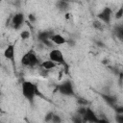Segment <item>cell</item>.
<instances>
[{
    "label": "cell",
    "mask_w": 123,
    "mask_h": 123,
    "mask_svg": "<svg viewBox=\"0 0 123 123\" xmlns=\"http://www.w3.org/2000/svg\"><path fill=\"white\" fill-rule=\"evenodd\" d=\"M37 87L35 84H33L30 81H25L22 83V93L24 97L30 101L33 102L36 95H37Z\"/></svg>",
    "instance_id": "cell-1"
},
{
    "label": "cell",
    "mask_w": 123,
    "mask_h": 123,
    "mask_svg": "<svg viewBox=\"0 0 123 123\" xmlns=\"http://www.w3.org/2000/svg\"><path fill=\"white\" fill-rule=\"evenodd\" d=\"M21 63L25 66H31V67L37 65L38 64V59L37 57L36 52L33 49H31L27 53H25L21 59Z\"/></svg>",
    "instance_id": "cell-2"
},
{
    "label": "cell",
    "mask_w": 123,
    "mask_h": 123,
    "mask_svg": "<svg viewBox=\"0 0 123 123\" xmlns=\"http://www.w3.org/2000/svg\"><path fill=\"white\" fill-rule=\"evenodd\" d=\"M49 59L51 61H53L54 62L58 63V64H62L63 65L65 68H66V71L68 69V64L66 63L65 60H64V57H63V54L62 53V51H60L59 49H53L50 51L49 53Z\"/></svg>",
    "instance_id": "cell-3"
},
{
    "label": "cell",
    "mask_w": 123,
    "mask_h": 123,
    "mask_svg": "<svg viewBox=\"0 0 123 123\" xmlns=\"http://www.w3.org/2000/svg\"><path fill=\"white\" fill-rule=\"evenodd\" d=\"M57 89H58V91L61 94L65 95V96H73V95H75L72 83L70 81H68V80L67 81H64L63 83H62L61 85H59L57 86Z\"/></svg>",
    "instance_id": "cell-4"
},
{
    "label": "cell",
    "mask_w": 123,
    "mask_h": 123,
    "mask_svg": "<svg viewBox=\"0 0 123 123\" xmlns=\"http://www.w3.org/2000/svg\"><path fill=\"white\" fill-rule=\"evenodd\" d=\"M24 23V14L22 12H17L14 15H12L11 19V24L13 29L18 30Z\"/></svg>",
    "instance_id": "cell-5"
},
{
    "label": "cell",
    "mask_w": 123,
    "mask_h": 123,
    "mask_svg": "<svg viewBox=\"0 0 123 123\" xmlns=\"http://www.w3.org/2000/svg\"><path fill=\"white\" fill-rule=\"evenodd\" d=\"M97 16H98V18H99L101 21H103L104 23L110 24V22H111V8H109V7L104 8V9L102 10V12H100L98 13Z\"/></svg>",
    "instance_id": "cell-6"
},
{
    "label": "cell",
    "mask_w": 123,
    "mask_h": 123,
    "mask_svg": "<svg viewBox=\"0 0 123 123\" xmlns=\"http://www.w3.org/2000/svg\"><path fill=\"white\" fill-rule=\"evenodd\" d=\"M14 46L12 44L8 45V47L4 51V57L8 60H10L12 63V66L14 67Z\"/></svg>",
    "instance_id": "cell-7"
},
{
    "label": "cell",
    "mask_w": 123,
    "mask_h": 123,
    "mask_svg": "<svg viewBox=\"0 0 123 123\" xmlns=\"http://www.w3.org/2000/svg\"><path fill=\"white\" fill-rule=\"evenodd\" d=\"M84 121H87V122H100L99 118L97 117V115L94 113V111L89 109V108H86V112L83 118Z\"/></svg>",
    "instance_id": "cell-8"
},
{
    "label": "cell",
    "mask_w": 123,
    "mask_h": 123,
    "mask_svg": "<svg viewBox=\"0 0 123 123\" xmlns=\"http://www.w3.org/2000/svg\"><path fill=\"white\" fill-rule=\"evenodd\" d=\"M69 0H58L56 7L60 12H67L69 9Z\"/></svg>",
    "instance_id": "cell-9"
},
{
    "label": "cell",
    "mask_w": 123,
    "mask_h": 123,
    "mask_svg": "<svg viewBox=\"0 0 123 123\" xmlns=\"http://www.w3.org/2000/svg\"><path fill=\"white\" fill-rule=\"evenodd\" d=\"M50 39L52 40L53 43H55V44H57V45H62V44H64V43L67 42L66 39H65L62 35H59V34H54V35L51 37Z\"/></svg>",
    "instance_id": "cell-10"
},
{
    "label": "cell",
    "mask_w": 123,
    "mask_h": 123,
    "mask_svg": "<svg viewBox=\"0 0 123 123\" xmlns=\"http://www.w3.org/2000/svg\"><path fill=\"white\" fill-rule=\"evenodd\" d=\"M101 97L111 106V107H114L115 104H116V97L112 96V95H110V94H101Z\"/></svg>",
    "instance_id": "cell-11"
},
{
    "label": "cell",
    "mask_w": 123,
    "mask_h": 123,
    "mask_svg": "<svg viewBox=\"0 0 123 123\" xmlns=\"http://www.w3.org/2000/svg\"><path fill=\"white\" fill-rule=\"evenodd\" d=\"M56 62H54L53 61H51V60H48V61H44L41 64H40V66L42 67V68H44V69H46V70H50V69H52V68H54V67H56Z\"/></svg>",
    "instance_id": "cell-12"
},
{
    "label": "cell",
    "mask_w": 123,
    "mask_h": 123,
    "mask_svg": "<svg viewBox=\"0 0 123 123\" xmlns=\"http://www.w3.org/2000/svg\"><path fill=\"white\" fill-rule=\"evenodd\" d=\"M114 33L116 37L123 42V26H116L114 28Z\"/></svg>",
    "instance_id": "cell-13"
},
{
    "label": "cell",
    "mask_w": 123,
    "mask_h": 123,
    "mask_svg": "<svg viewBox=\"0 0 123 123\" xmlns=\"http://www.w3.org/2000/svg\"><path fill=\"white\" fill-rule=\"evenodd\" d=\"M86 112V106H81V107L77 110V114L80 115V116L83 117V118H84Z\"/></svg>",
    "instance_id": "cell-14"
},
{
    "label": "cell",
    "mask_w": 123,
    "mask_h": 123,
    "mask_svg": "<svg viewBox=\"0 0 123 123\" xmlns=\"http://www.w3.org/2000/svg\"><path fill=\"white\" fill-rule=\"evenodd\" d=\"M123 16V6L121 8L118 9V11L115 12V18L116 19H120Z\"/></svg>",
    "instance_id": "cell-15"
},
{
    "label": "cell",
    "mask_w": 123,
    "mask_h": 123,
    "mask_svg": "<svg viewBox=\"0 0 123 123\" xmlns=\"http://www.w3.org/2000/svg\"><path fill=\"white\" fill-rule=\"evenodd\" d=\"M93 27H94L95 29H97V30H100V31L103 30V25H102V23H101L100 21H97V20L93 22Z\"/></svg>",
    "instance_id": "cell-16"
},
{
    "label": "cell",
    "mask_w": 123,
    "mask_h": 123,
    "mask_svg": "<svg viewBox=\"0 0 123 123\" xmlns=\"http://www.w3.org/2000/svg\"><path fill=\"white\" fill-rule=\"evenodd\" d=\"M20 37H21L22 39H27V38L30 37V33H29L28 31H22V32L20 33Z\"/></svg>",
    "instance_id": "cell-17"
},
{
    "label": "cell",
    "mask_w": 123,
    "mask_h": 123,
    "mask_svg": "<svg viewBox=\"0 0 123 123\" xmlns=\"http://www.w3.org/2000/svg\"><path fill=\"white\" fill-rule=\"evenodd\" d=\"M77 102H78L81 106H86V105H87V101H86L85 98H80V97H78Z\"/></svg>",
    "instance_id": "cell-18"
},
{
    "label": "cell",
    "mask_w": 123,
    "mask_h": 123,
    "mask_svg": "<svg viewBox=\"0 0 123 123\" xmlns=\"http://www.w3.org/2000/svg\"><path fill=\"white\" fill-rule=\"evenodd\" d=\"M53 116H54V112L50 111V112H48V113L46 114V116H45L44 120H45V121H52V118H53Z\"/></svg>",
    "instance_id": "cell-19"
},
{
    "label": "cell",
    "mask_w": 123,
    "mask_h": 123,
    "mask_svg": "<svg viewBox=\"0 0 123 123\" xmlns=\"http://www.w3.org/2000/svg\"><path fill=\"white\" fill-rule=\"evenodd\" d=\"M115 121L118 122V123H123V114L117 113V115L115 117Z\"/></svg>",
    "instance_id": "cell-20"
},
{
    "label": "cell",
    "mask_w": 123,
    "mask_h": 123,
    "mask_svg": "<svg viewBox=\"0 0 123 123\" xmlns=\"http://www.w3.org/2000/svg\"><path fill=\"white\" fill-rule=\"evenodd\" d=\"M113 109H114V111H116V113H121V114H123V107H117V106H114Z\"/></svg>",
    "instance_id": "cell-21"
},
{
    "label": "cell",
    "mask_w": 123,
    "mask_h": 123,
    "mask_svg": "<svg viewBox=\"0 0 123 123\" xmlns=\"http://www.w3.org/2000/svg\"><path fill=\"white\" fill-rule=\"evenodd\" d=\"M52 121L54 122V123H59V122H61L62 121V119L60 118V116L59 115H57V114H54V116H53V118H52Z\"/></svg>",
    "instance_id": "cell-22"
},
{
    "label": "cell",
    "mask_w": 123,
    "mask_h": 123,
    "mask_svg": "<svg viewBox=\"0 0 123 123\" xmlns=\"http://www.w3.org/2000/svg\"><path fill=\"white\" fill-rule=\"evenodd\" d=\"M29 20L31 21V22H35L36 21V17H35V15L34 14H29Z\"/></svg>",
    "instance_id": "cell-23"
},
{
    "label": "cell",
    "mask_w": 123,
    "mask_h": 123,
    "mask_svg": "<svg viewBox=\"0 0 123 123\" xmlns=\"http://www.w3.org/2000/svg\"><path fill=\"white\" fill-rule=\"evenodd\" d=\"M119 76H120V77H119V83L121 84V83H122V80H123V72H120V73H119Z\"/></svg>",
    "instance_id": "cell-24"
},
{
    "label": "cell",
    "mask_w": 123,
    "mask_h": 123,
    "mask_svg": "<svg viewBox=\"0 0 123 123\" xmlns=\"http://www.w3.org/2000/svg\"><path fill=\"white\" fill-rule=\"evenodd\" d=\"M70 1H75V0H69V2H70Z\"/></svg>",
    "instance_id": "cell-25"
},
{
    "label": "cell",
    "mask_w": 123,
    "mask_h": 123,
    "mask_svg": "<svg viewBox=\"0 0 123 123\" xmlns=\"http://www.w3.org/2000/svg\"><path fill=\"white\" fill-rule=\"evenodd\" d=\"M86 1H88V0H86Z\"/></svg>",
    "instance_id": "cell-26"
}]
</instances>
